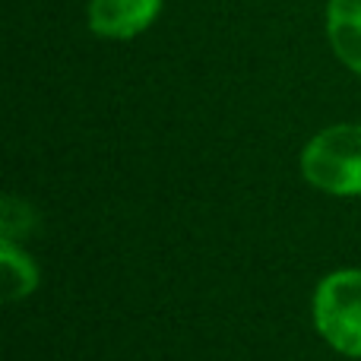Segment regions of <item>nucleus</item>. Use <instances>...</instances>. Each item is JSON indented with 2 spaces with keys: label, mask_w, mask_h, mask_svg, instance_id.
Instances as JSON below:
<instances>
[{
  "label": "nucleus",
  "mask_w": 361,
  "mask_h": 361,
  "mask_svg": "<svg viewBox=\"0 0 361 361\" xmlns=\"http://www.w3.org/2000/svg\"><path fill=\"white\" fill-rule=\"evenodd\" d=\"M301 175L333 197H361V127L336 124L320 130L301 152Z\"/></svg>",
  "instance_id": "nucleus-1"
},
{
  "label": "nucleus",
  "mask_w": 361,
  "mask_h": 361,
  "mask_svg": "<svg viewBox=\"0 0 361 361\" xmlns=\"http://www.w3.org/2000/svg\"><path fill=\"white\" fill-rule=\"evenodd\" d=\"M314 324L336 352L361 358V269H336L320 282Z\"/></svg>",
  "instance_id": "nucleus-2"
},
{
  "label": "nucleus",
  "mask_w": 361,
  "mask_h": 361,
  "mask_svg": "<svg viewBox=\"0 0 361 361\" xmlns=\"http://www.w3.org/2000/svg\"><path fill=\"white\" fill-rule=\"evenodd\" d=\"M162 0H89V29L102 38H133L156 23Z\"/></svg>",
  "instance_id": "nucleus-3"
},
{
  "label": "nucleus",
  "mask_w": 361,
  "mask_h": 361,
  "mask_svg": "<svg viewBox=\"0 0 361 361\" xmlns=\"http://www.w3.org/2000/svg\"><path fill=\"white\" fill-rule=\"evenodd\" d=\"M326 35L339 61L361 73V0L326 4Z\"/></svg>",
  "instance_id": "nucleus-4"
},
{
  "label": "nucleus",
  "mask_w": 361,
  "mask_h": 361,
  "mask_svg": "<svg viewBox=\"0 0 361 361\" xmlns=\"http://www.w3.org/2000/svg\"><path fill=\"white\" fill-rule=\"evenodd\" d=\"M0 279H4V298L19 301L29 298L38 286V267L25 250L16 247L13 238L0 241Z\"/></svg>",
  "instance_id": "nucleus-5"
}]
</instances>
